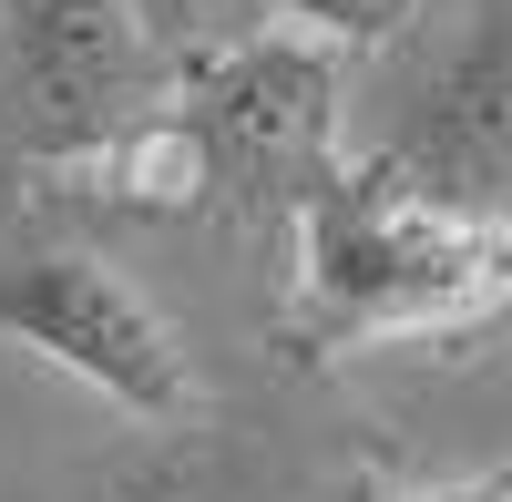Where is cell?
<instances>
[{
    "label": "cell",
    "instance_id": "6da1fadb",
    "mask_svg": "<svg viewBox=\"0 0 512 502\" xmlns=\"http://www.w3.org/2000/svg\"><path fill=\"white\" fill-rule=\"evenodd\" d=\"M502 308L492 287V226L431 205L400 185L379 154H349L338 175L297 205V287L287 318L308 349H390V339H441Z\"/></svg>",
    "mask_w": 512,
    "mask_h": 502
},
{
    "label": "cell",
    "instance_id": "7a4b0ae2",
    "mask_svg": "<svg viewBox=\"0 0 512 502\" xmlns=\"http://www.w3.org/2000/svg\"><path fill=\"white\" fill-rule=\"evenodd\" d=\"M185 72L134 21V0H0V144L31 164H134L164 154Z\"/></svg>",
    "mask_w": 512,
    "mask_h": 502
},
{
    "label": "cell",
    "instance_id": "3957f363",
    "mask_svg": "<svg viewBox=\"0 0 512 502\" xmlns=\"http://www.w3.org/2000/svg\"><path fill=\"white\" fill-rule=\"evenodd\" d=\"M349 52H328L308 31H256L246 52L185 72L175 93V123H164V144H175V175L185 195H226L246 216H267V205H308L338 164H349Z\"/></svg>",
    "mask_w": 512,
    "mask_h": 502
},
{
    "label": "cell",
    "instance_id": "277c9868",
    "mask_svg": "<svg viewBox=\"0 0 512 502\" xmlns=\"http://www.w3.org/2000/svg\"><path fill=\"white\" fill-rule=\"evenodd\" d=\"M0 349L62 369L72 390H93L103 410L154 421V431L195 421V400H205L185 328L103 246H21V257H0Z\"/></svg>",
    "mask_w": 512,
    "mask_h": 502
},
{
    "label": "cell",
    "instance_id": "5b68a950",
    "mask_svg": "<svg viewBox=\"0 0 512 502\" xmlns=\"http://www.w3.org/2000/svg\"><path fill=\"white\" fill-rule=\"evenodd\" d=\"M369 154L451 216L512 226V0H482L472 31L400 93Z\"/></svg>",
    "mask_w": 512,
    "mask_h": 502
},
{
    "label": "cell",
    "instance_id": "8992f818",
    "mask_svg": "<svg viewBox=\"0 0 512 502\" xmlns=\"http://www.w3.org/2000/svg\"><path fill=\"white\" fill-rule=\"evenodd\" d=\"M134 21L164 41L175 72H205V62L246 52L256 31H277V0H134Z\"/></svg>",
    "mask_w": 512,
    "mask_h": 502
},
{
    "label": "cell",
    "instance_id": "52a82bcc",
    "mask_svg": "<svg viewBox=\"0 0 512 502\" xmlns=\"http://www.w3.org/2000/svg\"><path fill=\"white\" fill-rule=\"evenodd\" d=\"M410 11L420 0H277V31H308V41H328V52H379V41H400L410 31Z\"/></svg>",
    "mask_w": 512,
    "mask_h": 502
},
{
    "label": "cell",
    "instance_id": "ba28073f",
    "mask_svg": "<svg viewBox=\"0 0 512 502\" xmlns=\"http://www.w3.org/2000/svg\"><path fill=\"white\" fill-rule=\"evenodd\" d=\"M492 287L512 298V226H492Z\"/></svg>",
    "mask_w": 512,
    "mask_h": 502
},
{
    "label": "cell",
    "instance_id": "9c48e42d",
    "mask_svg": "<svg viewBox=\"0 0 512 502\" xmlns=\"http://www.w3.org/2000/svg\"><path fill=\"white\" fill-rule=\"evenodd\" d=\"M400 502H512V492H400Z\"/></svg>",
    "mask_w": 512,
    "mask_h": 502
}]
</instances>
